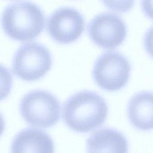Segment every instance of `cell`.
Segmentation results:
<instances>
[{
  "mask_svg": "<svg viewBox=\"0 0 153 153\" xmlns=\"http://www.w3.org/2000/svg\"><path fill=\"white\" fill-rule=\"evenodd\" d=\"M108 107L97 93L84 90L68 98L63 106V119L71 130L87 133L102 126L105 121Z\"/></svg>",
  "mask_w": 153,
  "mask_h": 153,
  "instance_id": "1",
  "label": "cell"
},
{
  "mask_svg": "<svg viewBox=\"0 0 153 153\" xmlns=\"http://www.w3.org/2000/svg\"><path fill=\"white\" fill-rule=\"evenodd\" d=\"M5 33L20 42L35 39L43 31L45 20L39 6L29 1H22L7 6L1 17Z\"/></svg>",
  "mask_w": 153,
  "mask_h": 153,
  "instance_id": "2",
  "label": "cell"
},
{
  "mask_svg": "<svg viewBox=\"0 0 153 153\" xmlns=\"http://www.w3.org/2000/svg\"><path fill=\"white\" fill-rule=\"evenodd\" d=\"M20 112L29 125L49 128L58 122L60 105L57 97L51 93L35 90L23 97L20 103Z\"/></svg>",
  "mask_w": 153,
  "mask_h": 153,
  "instance_id": "3",
  "label": "cell"
},
{
  "mask_svg": "<svg viewBox=\"0 0 153 153\" xmlns=\"http://www.w3.org/2000/svg\"><path fill=\"white\" fill-rule=\"evenodd\" d=\"M52 57L44 45L30 42L20 47L15 53L12 63L14 74L26 81L42 78L51 69Z\"/></svg>",
  "mask_w": 153,
  "mask_h": 153,
  "instance_id": "4",
  "label": "cell"
},
{
  "mask_svg": "<svg viewBox=\"0 0 153 153\" xmlns=\"http://www.w3.org/2000/svg\"><path fill=\"white\" fill-rule=\"evenodd\" d=\"M131 71L128 59L117 51H107L96 60L92 71L95 82L102 89L116 91L128 82Z\"/></svg>",
  "mask_w": 153,
  "mask_h": 153,
  "instance_id": "5",
  "label": "cell"
},
{
  "mask_svg": "<svg viewBox=\"0 0 153 153\" xmlns=\"http://www.w3.org/2000/svg\"><path fill=\"white\" fill-rule=\"evenodd\" d=\"M85 20L82 14L72 7H61L51 14L47 21V31L55 42L69 44L82 35Z\"/></svg>",
  "mask_w": 153,
  "mask_h": 153,
  "instance_id": "6",
  "label": "cell"
},
{
  "mask_svg": "<svg viewBox=\"0 0 153 153\" xmlns=\"http://www.w3.org/2000/svg\"><path fill=\"white\" fill-rule=\"evenodd\" d=\"M90 38L104 49H114L121 45L127 35V27L123 19L111 13L96 16L88 25Z\"/></svg>",
  "mask_w": 153,
  "mask_h": 153,
  "instance_id": "7",
  "label": "cell"
},
{
  "mask_svg": "<svg viewBox=\"0 0 153 153\" xmlns=\"http://www.w3.org/2000/svg\"><path fill=\"white\" fill-rule=\"evenodd\" d=\"M51 137L45 131L33 128L22 130L13 139L11 153H54Z\"/></svg>",
  "mask_w": 153,
  "mask_h": 153,
  "instance_id": "8",
  "label": "cell"
},
{
  "mask_svg": "<svg viewBox=\"0 0 153 153\" xmlns=\"http://www.w3.org/2000/svg\"><path fill=\"white\" fill-rule=\"evenodd\" d=\"M87 153H128L126 137L117 130L103 128L95 131L87 141Z\"/></svg>",
  "mask_w": 153,
  "mask_h": 153,
  "instance_id": "9",
  "label": "cell"
},
{
  "mask_svg": "<svg viewBox=\"0 0 153 153\" xmlns=\"http://www.w3.org/2000/svg\"><path fill=\"white\" fill-rule=\"evenodd\" d=\"M127 115L135 128L153 130V93L143 91L134 94L128 103Z\"/></svg>",
  "mask_w": 153,
  "mask_h": 153,
  "instance_id": "10",
  "label": "cell"
},
{
  "mask_svg": "<svg viewBox=\"0 0 153 153\" xmlns=\"http://www.w3.org/2000/svg\"><path fill=\"white\" fill-rule=\"evenodd\" d=\"M13 77L9 70L0 64V101L10 94L12 87Z\"/></svg>",
  "mask_w": 153,
  "mask_h": 153,
  "instance_id": "11",
  "label": "cell"
},
{
  "mask_svg": "<svg viewBox=\"0 0 153 153\" xmlns=\"http://www.w3.org/2000/svg\"><path fill=\"white\" fill-rule=\"evenodd\" d=\"M108 8L119 13H126L131 10L134 0H101Z\"/></svg>",
  "mask_w": 153,
  "mask_h": 153,
  "instance_id": "12",
  "label": "cell"
},
{
  "mask_svg": "<svg viewBox=\"0 0 153 153\" xmlns=\"http://www.w3.org/2000/svg\"><path fill=\"white\" fill-rule=\"evenodd\" d=\"M143 45L147 53L153 58V26L149 27L145 34Z\"/></svg>",
  "mask_w": 153,
  "mask_h": 153,
  "instance_id": "13",
  "label": "cell"
},
{
  "mask_svg": "<svg viewBox=\"0 0 153 153\" xmlns=\"http://www.w3.org/2000/svg\"><path fill=\"white\" fill-rule=\"evenodd\" d=\"M141 7L144 14L153 20V0H141Z\"/></svg>",
  "mask_w": 153,
  "mask_h": 153,
  "instance_id": "14",
  "label": "cell"
},
{
  "mask_svg": "<svg viewBox=\"0 0 153 153\" xmlns=\"http://www.w3.org/2000/svg\"><path fill=\"white\" fill-rule=\"evenodd\" d=\"M5 129V121H4V119L2 117V115H1V114L0 113V136L2 135V134L3 133Z\"/></svg>",
  "mask_w": 153,
  "mask_h": 153,
  "instance_id": "15",
  "label": "cell"
}]
</instances>
